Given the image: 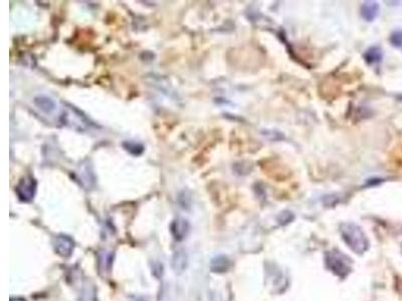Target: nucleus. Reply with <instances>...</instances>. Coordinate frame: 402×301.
<instances>
[{"label": "nucleus", "instance_id": "17", "mask_svg": "<svg viewBox=\"0 0 402 301\" xmlns=\"http://www.w3.org/2000/svg\"><path fill=\"white\" fill-rule=\"evenodd\" d=\"M134 301H146V300H145L143 297H138V298H136Z\"/></svg>", "mask_w": 402, "mask_h": 301}, {"label": "nucleus", "instance_id": "6", "mask_svg": "<svg viewBox=\"0 0 402 301\" xmlns=\"http://www.w3.org/2000/svg\"><path fill=\"white\" fill-rule=\"evenodd\" d=\"M170 231L175 240L182 241L187 237L190 231V224L184 218H177L171 223Z\"/></svg>", "mask_w": 402, "mask_h": 301}, {"label": "nucleus", "instance_id": "7", "mask_svg": "<svg viewBox=\"0 0 402 301\" xmlns=\"http://www.w3.org/2000/svg\"><path fill=\"white\" fill-rule=\"evenodd\" d=\"M380 8L375 2H366L360 8V14L364 20L371 22L375 20L379 14Z\"/></svg>", "mask_w": 402, "mask_h": 301}, {"label": "nucleus", "instance_id": "13", "mask_svg": "<svg viewBox=\"0 0 402 301\" xmlns=\"http://www.w3.org/2000/svg\"><path fill=\"white\" fill-rule=\"evenodd\" d=\"M99 268L100 271L107 273L111 270L113 265V253L107 250H103L99 253Z\"/></svg>", "mask_w": 402, "mask_h": 301}, {"label": "nucleus", "instance_id": "15", "mask_svg": "<svg viewBox=\"0 0 402 301\" xmlns=\"http://www.w3.org/2000/svg\"><path fill=\"white\" fill-rule=\"evenodd\" d=\"M389 40L393 46L398 48H402V30H399L393 32L390 36Z\"/></svg>", "mask_w": 402, "mask_h": 301}, {"label": "nucleus", "instance_id": "10", "mask_svg": "<svg viewBox=\"0 0 402 301\" xmlns=\"http://www.w3.org/2000/svg\"><path fill=\"white\" fill-rule=\"evenodd\" d=\"M363 58H364V60H365L368 64L374 66V64H379V62L382 60V58H383V52H382V50H381L379 46H374L369 48L364 52Z\"/></svg>", "mask_w": 402, "mask_h": 301}, {"label": "nucleus", "instance_id": "2", "mask_svg": "<svg viewBox=\"0 0 402 301\" xmlns=\"http://www.w3.org/2000/svg\"><path fill=\"white\" fill-rule=\"evenodd\" d=\"M325 262L330 271L339 277H345L351 270V260L342 252L333 250L325 255Z\"/></svg>", "mask_w": 402, "mask_h": 301}, {"label": "nucleus", "instance_id": "1", "mask_svg": "<svg viewBox=\"0 0 402 301\" xmlns=\"http://www.w3.org/2000/svg\"><path fill=\"white\" fill-rule=\"evenodd\" d=\"M340 233L347 246L355 253L362 254L367 251L369 241L361 227L351 222L342 223L340 226Z\"/></svg>", "mask_w": 402, "mask_h": 301}, {"label": "nucleus", "instance_id": "5", "mask_svg": "<svg viewBox=\"0 0 402 301\" xmlns=\"http://www.w3.org/2000/svg\"><path fill=\"white\" fill-rule=\"evenodd\" d=\"M54 247H55L56 252L60 256H62L64 258H68L74 252L75 242L70 236L65 235V234H61V235H58L55 238Z\"/></svg>", "mask_w": 402, "mask_h": 301}, {"label": "nucleus", "instance_id": "4", "mask_svg": "<svg viewBox=\"0 0 402 301\" xmlns=\"http://www.w3.org/2000/svg\"><path fill=\"white\" fill-rule=\"evenodd\" d=\"M38 188L37 180L32 176H27L21 180L16 187V193L22 202H32L36 196Z\"/></svg>", "mask_w": 402, "mask_h": 301}, {"label": "nucleus", "instance_id": "12", "mask_svg": "<svg viewBox=\"0 0 402 301\" xmlns=\"http://www.w3.org/2000/svg\"><path fill=\"white\" fill-rule=\"evenodd\" d=\"M230 266V261L227 257L223 256V255H219L216 256L215 258L212 259L211 263H210V268L213 272L216 273H223L226 272L228 270Z\"/></svg>", "mask_w": 402, "mask_h": 301}, {"label": "nucleus", "instance_id": "9", "mask_svg": "<svg viewBox=\"0 0 402 301\" xmlns=\"http://www.w3.org/2000/svg\"><path fill=\"white\" fill-rule=\"evenodd\" d=\"M34 102L39 110H41L43 112L47 114H53L57 108L56 102L47 96H39L35 98Z\"/></svg>", "mask_w": 402, "mask_h": 301}, {"label": "nucleus", "instance_id": "3", "mask_svg": "<svg viewBox=\"0 0 402 301\" xmlns=\"http://www.w3.org/2000/svg\"><path fill=\"white\" fill-rule=\"evenodd\" d=\"M61 120L64 124L80 132L88 130L91 126L90 120H88L82 112L72 106H69V108L64 110Z\"/></svg>", "mask_w": 402, "mask_h": 301}, {"label": "nucleus", "instance_id": "14", "mask_svg": "<svg viewBox=\"0 0 402 301\" xmlns=\"http://www.w3.org/2000/svg\"><path fill=\"white\" fill-rule=\"evenodd\" d=\"M123 146L124 148L129 152L130 154L134 155V156H139L144 152V146L141 144L135 142H123Z\"/></svg>", "mask_w": 402, "mask_h": 301}, {"label": "nucleus", "instance_id": "11", "mask_svg": "<svg viewBox=\"0 0 402 301\" xmlns=\"http://www.w3.org/2000/svg\"><path fill=\"white\" fill-rule=\"evenodd\" d=\"M80 301H97V289L90 281L84 283L81 289Z\"/></svg>", "mask_w": 402, "mask_h": 301}, {"label": "nucleus", "instance_id": "8", "mask_svg": "<svg viewBox=\"0 0 402 301\" xmlns=\"http://www.w3.org/2000/svg\"><path fill=\"white\" fill-rule=\"evenodd\" d=\"M188 265V256L184 250H178L174 253L172 260H171V266L172 269L176 274H181Z\"/></svg>", "mask_w": 402, "mask_h": 301}, {"label": "nucleus", "instance_id": "16", "mask_svg": "<svg viewBox=\"0 0 402 301\" xmlns=\"http://www.w3.org/2000/svg\"><path fill=\"white\" fill-rule=\"evenodd\" d=\"M11 301H27V300L24 298H21V297H16V298H12Z\"/></svg>", "mask_w": 402, "mask_h": 301}]
</instances>
